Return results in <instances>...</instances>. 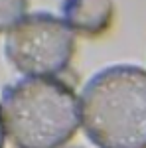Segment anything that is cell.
<instances>
[{
    "label": "cell",
    "mask_w": 146,
    "mask_h": 148,
    "mask_svg": "<svg viewBox=\"0 0 146 148\" xmlns=\"http://www.w3.org/2000/svg\"><path fill=\"white\" fill-rule=\"evenodd\" d=\"M81 125L99 148H146V69L114 63L91 77L79 99Z\"/></svg>",
    "instance_id": "obj_1"
},
{
    "label": "cell",
    "mask_w": 146,
    "mask_h": 148,
    "mask_svg": "<svg viewBox=\"0 0 146 148\" xmlns=\"http://www.w3.org/2000/svg\"><path fill=\"white\" fill-rule=\"evenodd\" d=\"M75 148H77V146H75Z\"/></svg>",
    "instance_id": "obj_7"
},
{
    "label": "cell",
    "mask_w": 146,
    "mask_h": 148,
    "mask_svg": "<svg viewBox=\"0 0 146 148\" xmlns=\"http://www.w3.org/2000/svg\"><path fill=\"white\" fill-rule=\"evenodd\" d=\"M4 138H6V132H4V123H2V113H0V148H4Z\"/></svg>",
    "instance_id": "obj_6"
},
{
    "label": "cell",
    "mask_w": 146,
    "mask_h": 148,
    "mask_svg": "<svg viewBox=\"0 0 146 148\" xmlns=\"http://www.w3.org/2000/svg\"><path fill=\"white\" fill-rule=\"evenodd\" d=\"M4 53L12 67L28 77H56L73 59L75 34L63 18L34 12L8 32Z\"/></svg>",
    "instance_id": "obj_3"
},
{
    "label": "cell",
    "mask_w": 146,
    "mask_h": 148,
    "mask_svg": "<svg viewBox=\"0 0 146 148\" xmlns=\"http://www.w3.org/2000/svg\"><path fill=\"white\" fill-rule=\"evenodd\" d=\"M0 113L16 148H61L81 123L73 87L57 77H24L6 85Z\"/></svg>",
    "instance_id": "obj_2"
},
{
    "label": "cell",
    "mask_w": 146,
    "mask_h": 148,
    "mask_svg": "<svg viewBox=\"0 0 146 148\" xmlns=\"http://www.w3.org/2000/svg\"><path fill=\"white\" fill-rule=\"evenodd\" d=\"M28 0H0V34L10 32L28 14Z\"/></svg>",
    "instance_id": "obj_5"
},
{
    "label": "cell",
    "mask_w": 146,
    "mask_h": 148,
    "mask_svg": "<svg viewBox=\"0 0 146 148\" xmlns=\"http://www.w3.org/2000/svg\"><path fill=\"white\" fill-rule=\"evenodd\" d=\"M63 20L81 36H101L111 28L114 16L112 0H63Z\"/></svg>",
    "instance_id": "obj_4"
}]
</instances>
